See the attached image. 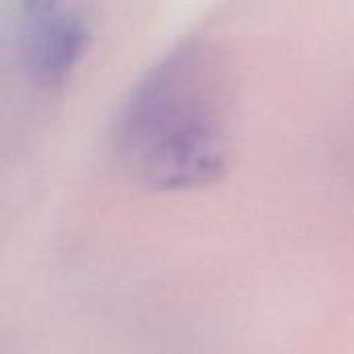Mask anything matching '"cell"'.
Wrapping results in <instances>:
<instances>
[{
    "label": "cell",
    "mask_w": 354,
    "mask_h": 354,
    "mask_svg": "<svg viewBox=\"0 0 354 354\" xmlns=\"http://www.w3.org/2000/svg\"><path fill=\"white\" fill-rule=\"evenodd\" d=\"M234 81L224 54L185 41L131 89L110 131L116 170L149 191H189L220 180L232 160Z\"/></svg>",
    "instance_id": "1"
},
{
    "label": "cell",
    "mask_w": 354,
    "mask_h": 354,
    "mask_svg": "<svg viewBox=\"0 0 354 354\" xmlns=\"http://www.w3.org/2000/svg\"><path fill=\"white\" fill-rule=\"evenodd\" d=\"M91 41L89 27L77 12L56 15L27 25L25 66L31 79L46 89H60Z\"/></svg>",
    "instance_id": "2"
},
{
    "label": "cell",
    "mask_w": 354,
    "mask_h": 354,
    "mask_svg": "<svg viewBox=\"0 0 354 354\" xmlns=\"http://www.w3.org/2000/svg\"><path fill=\"white\" fill-rule=\"evenodd\" d=\"M21 10L25 23L31 25L56 15L60 10V0H21Z\"/></svg>",
    "instance_id": "3"
}]
</instances>
